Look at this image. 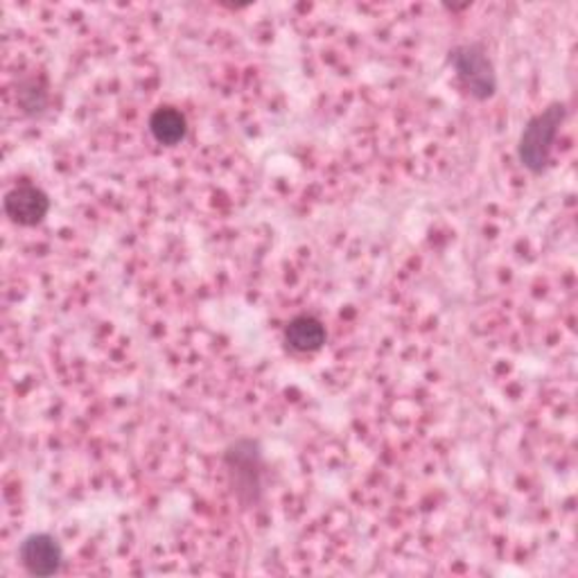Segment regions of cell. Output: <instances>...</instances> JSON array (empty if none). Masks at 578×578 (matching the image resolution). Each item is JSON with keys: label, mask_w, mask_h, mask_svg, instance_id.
I'll list each match as a JSON object with an SVG mask.
<instances>
[{"label": "cell", "mask_w": 578, "mask_h": 578, "mask_svg": "<svg viewBox=\"0 0 578 578\" xmlns=\"http://www.w3.org/2000/svg\"><path fill=\"white\" fill-rule=\"evenodd\" d=\"M567 109L562 102H551L547 109L536 114L522 129L518 140V158L531 175H542L549 165V156L565 123Z\"/></svg>", "instance_id": "cell-1"}, {"label": "cell", "mask_w": 578, "mask_h": 578, "mask_svg": "<svg viewBox=\"0 0 578 578\" xmlns=\"http://www.w3.org/2000/svg\"><path fill=\"white\" fill-rule=\"evenodd\" d=\"M450 63L463 89L477 98L488 100L498 91V72L483 43H461L450 52Z\"/></svg>", "instance_id": "cell-2"}, {"label": "cell", "mask_w": 578, "mask_h": 578, "mask_svg": "<svg viewBox=\"0 0 578 578\" xmlns=\"http://www.w3.org/2000/svg\"><path fill=\"white\" fill-rule=\"evenodd\" d=\"M233 490L239 498H254L261 490V452L252 441H239L226 452Z\"/></svg>", "instance_id": "cell-3"}, {"label": "cell", "mask_w": 578, "mask_h": 578, "mask_svg": "<svg viewBox=\"0 0 578 578\" xmlns=\"http://www.w3.org/2000/svg\"><path fill=\"white\" fill-rule=\"evenodd\" d=\"M6 215L19 226H37L50 210V197L35 184H19L6 195Z\"/></svg>", "instance_id": "cell-4"}, {"label": "cell", "mask_w": 578, "mask_h": 578, "mask_svg": "<svg viewBox=\"0 0 578 578\" xmlns=\"http://www.w3.org/2000/svg\"><path fill=\"white\" fill-rule=\"evenodd\" d=\"M19 560L32 576H52L61 569L63 551L50 533H32L19 547Z\"/></svg>", "instance_id": "cell-5"}, {"label": "cell", "mask_w": 578, "mask_h": 578, "mask_svg": "<svg viewBox=\"0 0 578 578\" xmlns=\"http://www.w3.org/2000/svg\"><path fill=\"white\" fill-rule=\"evenodd\" d=\"M285 344L296 353H316L325 344V325L310 314H298L285 325Z\"/></svg>", "instance_id": "cell-6"}, {"label": "cell", "mask_w": 578, "mask_h": 578, "mask_svg": "<svg viewBox=\"0 0 578 578\" xmlns=\"http://www.w3.org/2000/svg\"><path fill=\"white\" fill-rule=\"evenodd\" d=\"M149 131L156 143L175 147L188 136V120L177 107H158L149 116Z\"/></svg>", "instance_id": "cell-7"}]
</instances>
